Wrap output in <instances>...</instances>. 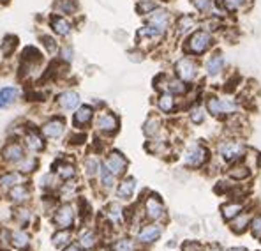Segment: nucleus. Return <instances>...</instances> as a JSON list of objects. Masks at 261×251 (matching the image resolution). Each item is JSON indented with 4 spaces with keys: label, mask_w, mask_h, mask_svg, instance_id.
Here are the masks:
<instances>
[{
    "label": "nucleus",
    "mask_w": 261,
    "mask_h": 251,
    "mask_svg": "<svg viewBox=\"0 0 261 251\" xmlns=\"http://www.w3.org/2000/svg\"><path fill=\"white\" fill-rule=\"evenodd\" d=\"M249 0H222V4H224V7L228 11H237L240 9V7L247 6Z\"/></svg>",
    "instance_id": "obj_52"
},
{
    "label": "nucleus",
    "mask_w": 261,
    "mask_h": 251,
    "mask_svg": "<svg viewBox=\"0 0 261 251\" xmlns=\"http://www.w3.org/2000/svg\"><path fill=\"white\" fill-rule=\"evenodd\" d=\"M49 242L55 249H62L74 242V230H55L49 237Z\"/></svg>",
    "instance_id": "obj_35"
},
{
    "label": "nucleus",
    "mask_w": 261,
    "mask_h": 251,
    "mask_svg": "<svg viewBox=\"0 0 261 251\" xmlns=\"http://www.w3.org/2000/svg\"><path fill=\"white\" fill-rule=\"evenodd\" d=\"M205 251H226V249L222 248L221 244H217V242H208V244H206V248H205Z\"/></svg>",
    "instance_id": "obj_54"
},
{
    "label": "nucleus",
    "mask_w": 261,
    "mask_h": 251,
    "mask_svg": "<svg viewBox=\"0 0 261 251\" xmlns=\"http://www.w3.org/2000/svg\"><path fill=\"white\" fill-rule=\"evenodd\" d=\"M102 239L105 237H102V234L99 232L97 226H92L88 223L76 226L74 230V241L85 251H94L102 242Z\"/></svg>",
    "instance_id": "obj_9"
},
{
    "label": "nucleus",
    "mask_w": 261,
    "mask_h": 251,
    "mask_svg": "<svg viewBox=\"0 0 261 251\" xmlns=\"http://www.w3.org/2000/svg\"><path fill=\"white\" fill-rule=\"evenodd\" d=\"M110 246L111 251H143L130 234H117L110 241Z\"/></svg>",
    "instance_id": "obj_26"
},
{
    "label": "nucleus",
    "mask_w": 261,
    "mask_h": 251,
    "mask_svg": "<svg viewBox=\"0 0 261 251\" xmlns=\"http://www.w3.org/2000/svg\"><path fill=\"white\" fill-rule=\"evenodd\" d=\"M173 73L176 78H180L182 82L191 83V82H194L196 76H198V64H196V60L189 55L180 57L173 64Z\"/></svg>",
    "instance_id": "obj_14"
},
{
    "label": "nucleus",
    "mask_w": 261,
    "mask_h": 251,
    "mask_svg": "<svg viewBox=\"0 0 261 251\" xmlns=\"http://www.w3.org/2000/svg\"><path fill=\"white\" fill-rule=\"evenodd\" d=\"M101 165H102V159L99 156H95L94 152L83 157L82 170L90 182H95V179H97V175H99V170H101Z\"/></svg>",
    "instance_id": "obj_31"
},
{
    "label": "nucleus",
    "mask_w": 261,
    "mask_h": 251,
    "mask_svg": "<svg viewBox=\"0 0 261 251\" xmlns=\"http://www.w3.org/2000/svg\"><path fill=\"white\" fill-rule=\"evenodd\" d=\"M27 180H29V177L23 175L21 172H18L16 168L4 170V172H0V191H9L14 186L27 184Z\"/></svg>",
    "instance_id": "obj_25"
},
{
    "label": "nucleus",
    "mask_w": 261,
    "mask_h": 251,
    "mask_svg": "<svg viewBox=\"0 0 261 251\" xmlns=\"http://www.w3.org/2000/svg\"><path fill=\"white\" fill-rule=\"evenodd\" d=\"M7 246L14 251H30L32 248V234L25 229H9L7 234Z\"/></svg>",
    "instance_id": "obj_16"
},
{
    "label": "nucleus",
    "mask_w": 261,
    "mask_h": 251,
    "mask_svg": "<svg viewBox=\"0 0 261 251\" xmlns=\"http://www.w3.org/2000/svg\"><path fill=\"white\" fill-rule=\"evenodd\" d=\"M78 0H55L53 2V13L62 16H74L78 13Z\"/></svg>",
    "instance_id": "obj_37"
},
{
    "label": "nucleus",
    "mask_w": 261,
    "mask_h": 251,
    "mask_svg": "<svg viewBox=\"0 0 261 251\" xmlns=\"http://www.w3.org/2000/svg\"><path fill=\"white\" fill-rule=\"evenodd\" d=\"M252 170L244 163V161H239V163L229 165V168L226 170V177H228L231 182L235 184H242L245 182L247 179H251Z\"/></svg>",
    "instance_id": "obj_29"
},
{
    "label": "nucleus",
    "mask_w": 261,
    "mask_h": 251,
    "mask_svg": "<svg viewBox=\"0 0 261 251\" xmlns=\"http://www.w3.org/2000/svg\"><path fill=\"white\" fill-rule=\"evenodd\" d=\"M59 251H85V249H83L82 246H80L78 242L74 241V242H71V244H69V246H65V248L59 249Z\"/></svg>",
    "instance_id": "obj_53"
},
{
    "label": "nucleus",
    "mask_w": 261,
    "mask_h": 251,
    "mask_svg": "<svg viewBox=\"0 0 261 251\" xmlns=\"http://www.w3.org/2000/svg\"><path fill=\"white\" fill-rule=\"evenodd\" d=\"M166 90L171 92L175 98H182V96H187V92H189V83L182 82V80L176 78V76H168Z\"/></svg>",
    "instance_id": "obj_39"
},
{
    "label": "nucleus",
    "mask_w": 261,
    "mask_h": 251,
    "mask_svg": "<svg viewBox=\"0 0 261 251\" xmlns=\"http://www.w3.org/2000/svg\"><path fill=\"white\" fill-rule=\"evenodd\" d=\"M222 69H224V57L221 55V53H214V55H210L208 59H206L205 62V73L210 76V78H216L222 73Z\"/></svg>",
    "instance_id": "obj_36"
},
{
    "label": "nucleus",
    "mask_w": 261,
    "mask_h": 251,
    "mask_svg": "<svg viewBox=\"0 0 261 251\" xmlns=\"http://www.w3.org/2000/svg\"><path fill=\"white\" fill-rule=\"evenodd\" d=\"M226 251H251V249L245 248V246H231V248H228Z\"/></svg>",
    "instance_id": "obj_56"
},
{
    "label": "nucleus",
    "mask_w": 261,
    "mask_h": 251,
    "mask_svg": "<svg viewBox=\"0 0 261 251\" xmlns=\"http://www.w3.org/2000/svg\"><path fill=\"white\" fill-rule=\"evenodd\" d=\"M163 36L164 34L161 30L153 29L150 25H145L138 30V41L140 42H153L155 44V42H159V39H163Z\"/></svg>",
    "instance_id": "obj_41"
},
{
    "label": "nucleus",
    "mask_w": 261,
    "mask_h": 251,
    "mask_svg": "<svg viewBox=\"0 0 261 251\" xmlns=\"http://www.w3.org/2000/svg\"><path fill=\"white\" fill-rule=\"evenodd\" d=\"M20 138H21L23 145H25L27 152L41 154V152H44L46 147H48V140H46L44 134L41 133L39 126H34V124L23 126Z\"/></svg>",
    "instance_id": "obj_8"
},
{
    "label": "nucleus",
    "mask_w": 261,
    "mask_h": 251,
    "mask_svg": "<svg viewBox=\"0 0 261 251\" xmlns=\"http://www.w3.org/2000/svg\"><path fill=\"white\" fill-rule=\"evenodd\" d=\"M87 142V133L85 131L74 129V133L69 134V144L71 145H83Z\"/></svg>",
    "instance_id": "obj_51"
},
{
    "label": "nucleus",
    "mask_w": 261,
    "mask_h": 251,
    "mask_svg": "<svg viewBox=\"0 0 261 251\" xmlns=\"http://www.w3.org/2000/svg\"><path fill=\"white\" fill-rule=\"evenodd\" d=\"M34 218H36V211H34V207H30L29 203H27V206L13 207V211H11V219H13V223L18 229L27 230L34 223Z\"/></svg>",
    "instance_id": "obj_23"
},
{
    "label": "nucleus",
    "mask_w": 261,
    "mask_h": 251,
    "mask_svg": "<svg viewBox=\"0 0 261 251\" xmlns=\"http://www.w3.org/2000/svg\"><path fill=\"white\" fill-rule=\"evenodd\" d=\"M9 2H11V0H0V6H7Z\"/></svg>",
    "instance_id": "obj_57"
},
{
    "label": "nucleus",
    "mask_w": 261,
    "mask_h": 251,
    "mask_svg": "<svg viewBox=\"0 0 261 251\" xmlns=\"http://www.w3.org/2000/svg\"><path fill=\"white\" fill-rule=\"evenodd\" d=\"M145 149H147L152 156L163 157V156H166V154H170L171 147H170V142L164 140V138H153V140H147Z\"/></svg>",
    "instance_id": "obj_38"
},
{
    "label": "nucleus",
    "mask_w": 261,
    "mask_h": 251,
    "mask_svg": "<svg viewBox=\"0 0 261 251\" xmlns=\"http://www.w3.org/2000/svg\"><path fill=\"white\" fill-rule=\"evenodd\" d=\"M249 147L245 145L244 140L237 136H231V138H224L217 144V156H221L222 161H226L228 165H233V163H239L245 157L247 154Z\"/></svg>",
    "instance_id": "obj_3"
},
{
    "label": "nucleus",
    "mask_w": 261,
    "mask_h": 251,
    "mask_svg": "<svg viewBox=\"0 0 261 251\" xmlns=\"http://www.w3.org/2000/svg\"><path fill=\"white\" fill-rule=\"evenodd\" d=\"M53 105L60 113H69V111L78 110V106L82 105V98L74 88H65V90L59 92L53 99Z\"/></svg>",
    "instance_id": "obj_13"
},
{
    "label": "nucleus",
    "mask_w": 261,
    "mask_h": 251,
    "mask_svg": "<svg viewBox=\"0 0 261 251\" xmlns=\"http://www.w3.org/2000/svg\"><path fill=\"white\" fill-rule=\"evenodd\" d=\"M94 127L97 131V134L105 138H111L118 133L120 129V117H118L115 111L111 110H101L95 113V121H94Z\"/></svg>",
    "instance_id": "obj_7"
},
{
    "label": "nucleus",
    "mask_w": 261,
    "mask_h": 251,
    "mask_svg": "<svg viewBox=\"0 0 261 251\" xmlns=\"http://www.w3.org/2000/svg\"><path fill=\"white\" fill-rule=\"evenodd\" d=\"M189 111V122L194 126H201L206 119V110H205V105H199V103H194L187 108Z\"/></svg>",
    "instance_id": "obj_43"
},
{
    "label": "nucleus",
    "mask_w": 261,
    "mask_h": 251,
    "mask_svg": "<svg viewBox=\"0 0 261 251\" xmlns=\"http://www.w3.org/2000/svg\"><path fill=\"white\" fill-rule=\"evenodd\" d=\"M95 182H97L99 191L108 195V193L115 191V188H117V184H118V177L113 175L105 165H101V170H99V175H97V179H95Z\"/></svg>",
    "instance_id": "obj_30"
},
{
    "label": "nucleus",
    "mask_w": 261,
    "mask_h": 251,
    "mask_svg": "<svg viewBox=\"0 0 261 251\" xmlns=\"http://www.w3.org/2000/svg\"><path fill=\"white\" fill-rule=\"evenodd\" d=\"M249 235H251L254 241L261 242V211H256L254 216H252L251 225H249Z\"/></svg>",
    "instance_id": "obj_45"
},
{
    "label": "nucleus",
    "mask_w": 261,
    "mask_h": 251,
    "mask_svg": "<svg viewBox=\"0 0 261 251\" xmlns=\"http://www.w3.org/2000/svg\"><path fill=\"white\" fill-rule=\"evenodd\" d=\"M59 60L62 64H71L72 62V59H74V50L71 48L69 44H64L62 48L59 50Z\"/></svg>",
    "instance_id": "obj_49"
},
{
    "label": "nucleus",
    "mask_w": 261,
    "mask_h": 251,
    "mask_svg": "<svg viewBox=\"0 0 261 251\" xmlns=\"http://www.w3.org/2000/svg\"><path fill=\"white\" fill-rule=\"evenodd\" d=\"M39 129H41V133L44 134L46 140L55 142L65 134L67 124H65V119L62 117V115H51V117H48L46 121L41 122Z\"/></svg>",
    "instance_id": "obj_12"
},
{
    "label": "nucleus",
    "mask_w": 261,
    "mask_h": 251,
    "mask_svg": "<svg viewBox=\"0 0 261 251\" xmlns=\"http://www.w3.org/2000/svg\"><path fill=\"white\" fill-rule=\"evenodd\" d=\"M95 106L92 105H80L78 110L72 111V127L78 131H87L95 121Z\"/></svg>",
    "instance_id": "obj_17"
},
{
    "label": "nucleus",
    "mask_w": 261,
    "mask_h": 251,
    "mask_svg": "<svg viewBox=\"0 0 261 251\" xmlns=\"http://www.w3.org/2000/svg\"><path fill=\"white\" fill-rule=\"evenodd\" d=\"M206 244L199 239H184L180 242V251H205Z\"/></svg>",
    "instance_id": "obj_48"
},
{
    "label": "nucleus",
    "mask_w": 261,
    "mask_h": 251,
    "mask_svg": "<svg viewBox=\"0 0 261 251\" xmlns=\"http://www.w3.org/2000/svg\"><path fill=\"white\" fill-rule=\"evenodd\" d=\"M157 7H159V4H157L155 0H138V4H136V11L140 16H148Z\"/></svg>",
    "instance_id": "obj_46"
},
{
    "label": "nucleus",
    "mask_w": 261,
    "mask_h": 251,
    "mask_svg": "<svg viewBox=\"0 0 261 251\" xmlns=\"http://www.w3.org/2000/svg\"><path fill=\"white\" fill-rule=\"evenodd\" d=\"M25 156H27V149L20 136L9 138L4 144L2 149H0V163L4 167H16Z\"/></svg>",
    "instance_id": "obj_6"
},
{
    "label": "nucleus",
    "mask_w": 261,
    "mask_h": 251,
    "mask_svg": "<svg viewBox=\"0 0 261 251\" xmlns=\"http://www.w3.org/2000/svg\"><path fill=\"white\" fill-rule=\"evenodd\" d=\"M212 159L210 149L201 142H191L184 150V165L189 170H201Z\"/></svg>",
    "instance_id": "obj_4"
},
{
    "label": "nucleus",
    "mask_w": 261,
    "mask_h": 251,
    "mask_svg": "<svg viewBox=\"0 0 261 251\" xmlns=\"http://www.w3.org/2000/svg\"><path fill=\"white\" fill-rule=\"evenodd\" d=\"M32 200V188L30 184H20V186L11 188L9 191H6V202L11 207H18V206H27Z\"/></svg>",
    "instance_id": "obj_19"
},
{
    "label": "nucleus",
    "mask_w": 261,
    "mask_h": 251,
    "mask_svg": "<svg viewBox=\"0 0 261 251\" xmlns=\"http://www.w3.org/2000/svg\"><path fill=\"white\" fill-rule=\"evenodd\" d=\"M0 251H14V249H11V248H0Z\"/></svg>",
    "instance_id": "obj_58"
},
{
    "label": "nucleus",
    "mask_w": 261,
    "mask_h": 251,
    "mask_svg": "<svg viewBox=\"0 0 261 251\" xmlns=\"http://www.w3.org/2000/svg\"><path fill=\"white\" fill-rule=\"evenodd\" d=\"M39 41H41V44H43V50L48 53V55H51V57L59 55L60 46H59V41H57L55 36H49V34H41Z\"/></svg>",
    "instance_id": "obj_44"
},
{
    "label": "nucleus",
    "mask_w": 261,
    "mask_h": 251,
    "mask_svg": "<svg viewBox=\"0 0 261 251\" xmlns=\"http://www.w3.org/2000/svg\"><path fill=\"white\" fill-rule=\"evenodd\" d=\"M18 99H20V88L14 87V85H7V87L0 88V110H6L16 105Z\"/></svg>",
    "instance_id": "obj_32"
},
{
    "label": "nucleus",
    "mask_w": 261,
    "mask_h": 251,
    "mask_svg": "<svg viewBox=\"0 0 261 251\" xmlns=\"http://www.w3.org/2000/svg\"><path fill=\"white\" fill-rule=\"evenodd\" d=\"M254 212H256L254 207H251V206L245 207L237 218H233L231 221L228 223L229 232H231L233 235H239V237L240 235L249 234V225H251V219H252V216H254Z\"/></svg>",
    "instance_id": "obj_18"
},
{
    "label": "nucleus",
    "mask_w": 261,
    "mask_h": 251,
    "mask_svg": "<svg viewBox=\"0 0 261 251\" xmlns=\"http://www.w3.org/2000/svg\"><path fill=\"white\" fill-rule=\"evenodd\" d=\"M205 110L208 115L216 119H224V111H222V101L221 98L216 94H210L208 98L205 99Z\"/></svg>",
    "instance_id": "obj_40"
},
{
    "label": "nucleus",
    "mask_w": 261,
    "mask_h": 251,
    "mask_svg": "<svg viewBox=\"0 0 261 251\" xmlns=\"http://www.w3.org/2000/svg\"><path fill=\"white\" fill-rule=\"evenodd\" d=\"M140 207L143 212L145 221L152 223H161V225H166L170 221V214H168V207L164 203V200L161 198L159 193L155 191H147L140 200Z\"/></svg>",
    "instance_id": "obj_1"
},
{
    "label": "nucleus",
    "mask_w": 261,
    "mask_h": 251,
    "mask_svg": "<svg viewBox=\"0 0 261 251\" xmlns=\"http://www.w3.org/2000/svg\"><path fill=\"white\" fill-rule=\"evenodd\" d=\"M194 25V18L191 14H182V16L176 20V25H175V32L176 34H184L187 30H191Z\"/></svg>",
    "instance_id": "obj_47"
},
{
    "label": "nucleus",
    "mask_w": 261,
    "mask_h": 251,
    "mask_svg": "<svg viewBox=\"0 0 261 251\" xmlns=\"http://www.w3.org/2000/svg\"><path fill=\"white\" fill-rule=\"evenodd\" d=\"M102 165L110 170L113 175H117L118 179L124 175H127V168H129V159L124 156V152L117 149H110L105 152V157H102Z\"/></svg>",
    "instance_id": "obj_11"
},
{
    "label": "nucleus",
    "mask_w": 261,
    "mask_h": 251,
    "mask_svg": "<svg viewBox=\"0 0 261 251\" xmlns=\"http://www.w3.org/2000/svg\"><path fill=\"white\" fill-rule=\"evenodd\" d=\"M51 170L60 177L62 182L78 179V165H76L72 159H69V157H59V159L53 163Z\"/></svg>",
    "instance_id": "obj_20"
},
{
    "label": "nucleus",
    "mask_w": 261,
    "mask_h": 251,
    "mask_svg": "<svg viewBox=\"0 0 261 251\" xmlns=\"http://www.w3.org/2000/svg\"><path fill=\"white\" fill-rule=\"evenodd\" d=\"M191 4H193L199 13H210L214 7V0H191Z\"/></svg>",
    "instance_id": "obj_50"
},
{
    "label": "nucleus",
    "mask_w": 261,
    "mask_h": 251,
    "mask_svg": "<svg viewBox=\"0 0 261 251\" xmlns=\"http://www.w3.org/2000/svg\"><path fill=\"white\" fill-rule=\"evenodd\" d=\"M14 168H16L18 172H21L23 175L30 177V175H34L37 170H39V157H37V154L27 152V156L23 157V159Z\"/></svg>",
    "instance_id": "obj_33"
},
{
    "label": "nucleus",
    "mask_w": 261,
    "mask_h": 251,
    "mask_svg": "<svg viewBox=\"0 0 261 251\" xmlns=\"http://www.w3.org/2000/svg\"><path fill=\"white\" fill-rule=\"evenodd\" d=\"M170 23H171L170 13H168L166 9H163V7H157L155 11H152V13L147 16V25H150V27H153V29L161 30L163 34L168 30Z\"/></svg>",
    "instance_id": "obj_28"
},
{
    "label": "nucleus",
    "mask_w": 261,
    "mask_h": 251,
    "mask_svg": "<svg viewBox=\"0 0 261 251\" xmlns=\"http://www.w3.org/2000/svg\"><path fill=\"white\" fill-rule=\"evenodd\" d=\"M39 186H41V189H43V193H48V195H57L59 188L62 186V180H60V177L51 170V172L44 173V175L41 177Z\"/></svg>",
    "instance_id": "obj_34"
},
{
    "label": "nucleus",
    "mask_w": 261,
    "mask_h": 251,
    "mask_svg": "<svg viewBox=\"0 0 261 251\" xmlns=\"http://www.w3.org/2000/svg\"><path fill=\"white\" fill-rule=\"evenodd\" d=\"M138 189V180L133 175H124L118 179V184L115 188V200L122 203H130L134 200Z\"/></svg>",
    "instance_id": "obj_15"
},
{
    "label": "nucleus",
    "mask_w": 261,
    "mask_h": 251,
    "mask_svg": "<svg viewBox=\"0 0 261 251\" xmlns=\"http://www.w3.org/2000/svg\"><path fill=\"white\" fill-rule=\"evenodd\" d=\"M259 251H261V249H259Z\"/></svg>",
    "instance_id": "obj_59"
},
{
    "label": "nucleus",
    "mask_w": 261,
    "mask_h": 251,
    "mask_svg": "<svg viewBox=\"0 0 261 251\" xmlns=\"http://www.w3.org/2000/svg\"><path fill=\"white\" fill-rule=\"evenodd\" d=\"M212 44H214V41L208 30H196V32H193L189 36V39L186 41L184 50H186L187 55L198 57V55H203L205 52H208Z\"/></svg>",
    "instance_id": "obj_10"
},
{
    "label": "nucleus",
    "mask_w": 261,
    "mask_h": 251,
    "mask_svg": "<svg viewBox=\"0 0 261 251\" xmlns=\"http://www.w3.org/2000/svg\"><path fill=\"white\" fill-rule=\"evenodd\" d=\"M48 27L55 37H69L72 34V23L67 16L51 13L48 18Z\"/></svg>",
    "instance_id": "obj_21"
},
{
    "label": "nucleus",
    "mask_w": 261,
    "mask_h": 251,
    "mask_svg": "<svg viewBox=\"0 0 261 251\" xmlns=\"http://www.w3.org/2000/svg\"><path fill=\"white\" fill-rule=\"evenodd\" d=\"M164 129V121L159 113H150L147 119H145L143 126H141V131H143L145 138L147 140H153V138H161V133Z\"/></svg>",
    "instance_id": "obj_24"
},
{
    "label": "nucleus",
    "mask_w": 261,
    "mask_h": 251,
    "mask_svg": "<svg viewBox=\"0 0 261 251\" xmlns=\"http://www.w3.org/2000/svg\"><path fill=\"white\" fill-rule=\"evenodd\" d=\"M163 234H164V225H161V223H152V221H143L134 230L133 235L138 244L141 246V249H148L163 239Z\"/></svg>",
    "instance_id": "obj_5"
},
{
    "label": "nucleus",
    "mask_w": 261,
    "mask_h": 251,
    "mask_svg": "<svg viewBox=\"0 0 261 251\" xmlns=\"http://www.w3.org/2000/svg\"><path fill=\"white\" fill-rule=\"evenodd\" d=\"M155 106L159 110L161 115H173L176 110H178V103H176V98L171 92L163 90V92H157V98H155Z\"/></svg>",
    "instance_id": "obj_27"
},
{
    "label": "nucleus",
    "mask_w": 261,
    "mask_h": 251,
    "mask_svg": "<svg viewBox=\"0 0 261 251\" xmlns=\"http://www.w3.org/2000/svg\"><path fill=\"white\" fill-rule=\"evenodd\" d=\"M18 44H20V39H18V36L7 34V36H4L2 41H0V53H2L6 59H9V57L14 55Z\"/></svg>",
    "instance_id": "obj_42"
},
{
    "label": "nucleus",
    "mask_w": 261,
    "mask_h": 251,
    "mask_svg": "<svg viewBox=\"0 0 261 251\" xmlns=\"http://www.w3.org/2000/svg\"><path fill=\"white\" fill-rule=\"evenodd\" d=\"M94 251H111V246H110V242H105V241H102L101 244H99Z\"/></svg>",
    "instance_id": "obj_55"
},
{
    "label": "nucleus",
    "mask_w": 261,
    "mask_h": 251,
    "mask_svg": "<svg viewBox=\"0 0 261 251\" xmlns=\"http://www.w3.org/2000/svg\"><path fill=\"white\" fill-rule=\"evenodd\" d=\"M247 207V202L245 200H237V198H228L226 202H222L219 206V214H221V219L228 225L233 218L240 214L242 211Z\"/></svg>",
    "instance_id": "obj_22"
},
{
    "label": "nucleus",
    "mask_w": 261,
    "mask_h": 251,
    "mask_svg": "<svg viewBox=\"0 0 261 251\" xmlns=\"http://www.w3.org/2000/svg\"><path fill=\"white\" fill-rule=\"evenodd\" d=\"M78 209L74 202H59L55 211L49 214V223L55 230H76Z\"/></svg>",
    "instance_id": "obj_2"
}]
</instances>
